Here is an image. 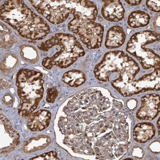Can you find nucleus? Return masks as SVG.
<instances>
[{"label": "nucleus", "instance_id": "393cba45", "mask_svg": "<svg viewBox=\"0 0 160 160\" xmlns=\"http://www.w3.org/2000/svg\"><path fill=\"white\" fill-rule=\"evenodd\" d=\"M160 1H147L146 5L148 8L151 11H154L157 12H160Z\"/></svg>", "mask_w": 160, "mask_h": 160}, {"label": "nucleus", "instance_id": "7ed1b4c3", "mask_svg": "<svg viewBox=\"0 0 160 160\" xmlns=\"http://www.w3.org/2000/svg\"><path fill=\"white\" fill-rule=\"evenodd\" d=\"M46 56L42 65L48 69L53 66L66 68L73 65L80 57L85 55L83 48L76 37L66 33H57L38 46Z\"/></svg>", "mask_w": 160, "mask_h": 160}, {"label": "nucleus", "instance_id": "f03ea898", "mask_svg": "<svg viewBox=\"0 0 160 160\" xmlns=\"http://www.w3.org/2000/svg\"><path fill=\"white\" fill-rule=\"evenodd\" d=\"M1 19L30 40L44 39L50 31L47 22L22 1H6L1 7Z\"/></svg>", "mask_w": 160, "mask_h": 160}, {"label": "nucleus", "instance_id": "4468645a", "mask_svg": "<svg viewBox=\"0 0 160 160\" xmlns=\"http://www.w3.org/2000/svg\"><path fill=\"white\" fill-rule=\"evenodd\" d=\"M105 4L102 7V16L111 22H118L123 19L125 10L122 3L118 0L104 1Z\"/></svg>", "mask_w": 160, "mask_h": 160}, {"label": "nucleus", "instance_id": "a878e982", "mask_svg": "<svg viewBox=\"0 0 160 160\" xmlns=\"http://www.w3.org/2000/svg\"><path fill=\"white\" fill-rule=\"evenodd\" d=\"M3 102L4 104L6 105H9L11 104L12 102V97L9 94H6L4 95L3 98Z\"/></svg>", "mask_w": 160, "mask_h": 160}, {"label": "nucleus", "instance_id": "b1692460", "mask_svg": "<svg viewBox=\"0 0 160 160\" xmlns=\"http://www.w3.org/2000/svg\"><path fill=\"white\" fill-rule=\"evenodd\" d=\"M46 100L48 102L53 103L58 96V92L56 88H52L47 90Z\"/></svg>", "mask_w": 160, "mask_h": 160}, {"label": "nucleus", "instance_id": "f3484780", "mask_svg": "<svg viewBox=\"0 0 160 160\" xmlns=\"http://www.w3.org/2000/svg\"><path fill=\"white\" fill-rule=\"evenodd\" d=\"M51 142L50 137L46 135H40L34 137L24 142L22 150L25 153H34L48 147Z\"/></svg>", "mask_w": 160, "mask_h": 160}, {"label": "nucleus", "instance_id": "aec40b11", "mask_svg": "<svg viewBox=\"0 0 160 160\" xmlns=\"http://www.w3.org/2000/svg\"><path fill=\"white\" fill-rule=\"evenodd\" d=\"M17 57L13 53L9 52L4 55L1 63V70L4 74H9L14 71L18 65Z\"/></svg>", "mask_w": 160, "mask_h": 160}, {"label": "nucleus", "instance_id": "0eeeda50", "mask_svg": "<svg viewBox=\"0 0 160 160\" xmlns=\"http://www.w3.org/2000/svg\"><path fill=\"white\" fill-rule=\"evenodd\" d=\"M68 28L69 31L78 35L88 49H95L102 45L104 29L101 24L74 18L68 24Z\"/></svg>", "mask_w": 160, "mask_h": 160}, {"label": "nucleus", "instance_id": "2eb2a0df", "mask_svg": "<svg viewBox=\"0 0 160 160\" xmlns=\"http://www.w3.org/2000/svg\"><path fill=\"white\" fill-rule=\"evenodd\" d=\"M126 39V35L123 28L120 26H114L108 31L105 46L108 49H116L122 46Z\"/></svg>", "mask_w": 160, "mask_h": 160}, {"label": "nucleus", "instance_id": "a211bd4d", "mask_svg": "<svg viewBox=\"0 0 160 160\" xmlns=\"http://www.w3.org/2000/svg\"><path fill=\"white\" fill-rule=\"evenodd\" d=\"M62 80L72 87H78L86 82V75L82 71L73 69L64 73Z\"/></svg>", "mask_w": 160, "mask_h": 160}, {"label": "nucleus", "instance_id": "20e7f679", "mask_svg": "<svg viewBox=\"0 0 160 160\" xmlns=\"http://www.w3.org/2000/svg\"><path fill=\"white\" fill-rule=\"evenodd\" d=\"M139 71L135 60L123 51H114L106 53L100 63L95 66L94 74L100 81L108 82L113 73H118V78L111 81L112 86L133 80Z\"/></svg>", "mask_w": 160, "mask_h": 160}, {"label": "nucleus", "instance_id": "6ab92c4d", "mask_svg": "<svg viewBox=\"0 0 160 160\" xmlns=\"http://www.w3.org/2000/svg\"><path fill=\"white\" fill-rule=\"evenodd\" d=\"M151 17L144 11H133L129 16L128 24L132 28L145 27L149 24Z\"/></svg>", "mask_w": 160, "mask_h": 160}, {"label": "nucleus", "instance_id": "9b49d317", "mask_svg": "<svg viewBox=\"0 0 160 160\" xmlns=\"http://www.w3.org/2000/svg\"><path fill=\"white\" fill-rule=\"evenodd\" d=\"M66 4L74 18L95 22L98 10L93 2L90 1H66Z\"/></svg>", "mask_w": 160, "mask_h": 160}, {"label": "nucleus", "instance_id": "f257e3e1", "mask_svg": "<svg viewBox=\"0 0 160 160\" xmlns=\"http://www.w3.org/2000/svg\"><path fill=\"white\" fill-rule=\"evenodd\" d=\"M63 112L58 127L64 144L75 153L107 160L129 149L128 114L121 102H111L101 91L88 89L74 96Z\"/></svg>", "mask_w": 160, "mask_h": 160}, {"label": "nucleus", "instance_id": "1a4fd4ad", "mask_svg": "<svg viewBox=\"0 0 160 160\" xmlns=\"http://www.w3.org/2000/svg\"><path fill=\"white\" fill-rule=\"evenodd\" d=\"M29 2L40 14L55 25L65 21L70 13L66 1L33 0Z\"/></svg>", "mask_w": 160, "mask_h": 160}, {"label": "nucleus", "instance_id": "c85d7f7f", "mask_svg": "<svg viewBox=\"0 0 160 160\" xmlns=\"http://www.w3.org/2000/svg\"><path fill=\"white\" fill-rule=\"evenodd\" d=\"M1 86H2V85H3L4 86L3 87V88H5V87H4V86H7V87H8V82H7V81H4V80H1Z\"/></svg>", "mask_w": 160, "mask_h": 160}, {"label": "nucleus", "instance_id": "f8f14e48", "mask_svg": "<svg viewBox=\"0 0 160 160\" xmlns=\"http://www.w3.org/2000/svg\"><path fill=\"white\" fill-rule=\"evenodd\" d=\"M141 107L137 112V118L142 120H153L160 112V95L151 93L142 97Z\"/></svg>", "mask_w": 160, "mask_h": 160}, {"label": "nucleus", "instance_id": "6e6552de", "mask_svg": "<svg viewBox=\"0 0 160 160\" xmlns=\"http://www.w3.org/2000/svg\"><path fill=\"white\" fill-rule=\"evenodd\" d=\"M160 68L153 72L145 75L138 80L117 84L113 86L121 95L126 97L148 91L160 90Z\"/></svg>", "mask_w": 160, "mask_h": 160}, {"label": "nucleus", "instance_id": "39448f33", "mask_svg": "<svg viewBox=\"0 0 160 160\" xmlns=\"http://www.w3.org/2000/svg\"><path fill=\"white\" fill-rule=\"evenodd\" d=\"M43 75L38 71L22 68L16 76L17 93L20 100L19 114L24 118L33 113L44 95Z\"/></svg>", "mask_w": 160, "mask_h": 160}, {"label": "nucleus", "instance_id": "cd10ccee", "mask_svg": "<svg viewBox=\"0 0 160 160\" xmlns=\"http://www.w3.org/2000/svg\"><path fill=\"white\" fill-rule=\"evenodd\" d=\"M126 2L128 3L131 5V6H137L142 2V1L140 0H134V1H126Z\"/></svg>", "mask_w": 160, "mask_h": 160}, {"label": "nucleus", "instance_id": "dca6fc26", "mask_svg": "<svg viewBox=\"0 0 160 160\" xmlns=\"http://www.w3.org/2000/svg\"><path fill=\"white\" fill-rule=\"evenodd\" d=\"M156 129L153 124L142 122L135 126L133 131V137L136 142L144 143L153 138Z\"/></svg>", "mask_w": 160, "mask_h": 160}, {"label": "nucleus", "instance_id": "4be33fe9", "mask_svg": "<svg viewBox=\"0 0 160 160\" xmlns=\"http://www.w3.org/2000/svg\"><path fill=\"white\" fill-rule=\"evenodd\" d=\"M17 40L13 35L11 30L1 23V47L2 48L8 49L11 47Z\"/></svg>", "mask_w": 160, "mask_h": 160}, {"label": "nucleus", "instance_id": "bb28decb", "mask_svg": "<svg viewBox=\"0 0 160 160\" xmlns=\"http://www.w3.org/2000/svg\"><path fill=\"white\" fill-rule=\"evenodd\" d=\"M153 26L155 28L160 29V15L156 17L153 21Z\"/></svg>", "mask_w": 160, "mask_h": 160}, {"label": "nucleus", "instance_id": "c756f323", "mask_svg": "<svg viewBox=\"0 0 160 160\" xmlns=\"http://www.w3.org/2000/svg\"><path fill=\"white\" fill-rule=\"evenodd\" d=\"M160 118H158V123H157V127H158V137H160Z\"/></svg>", "mask_w": 160, "mask_h": 160}, {"label": "nucleus", "instance_id": "9d476101", "mask_svg": "<svg viewBox=\"0 0 160 160\" xmlns=\"http://www.w3.org/2000/svg\"><path fill=\"white\" fill-rule=\"evenodd\" d=\"M1 122L4 130H1V153H9L20 144V135L12 127L9 120L2 113V109L1 111Z\"/></svg>", "mask_w": 160, "mask_h": 160}, {"label": "nucleus", "instance_id": "423d86ee", "mask_svg": "<svg viewBox=\"0 0 160 160\" xmlns=\"http://www.w3.org/2000/svg\"><path fill=\"white\" fill-rule=\"evenodd\" d=\"M160 34L152 31H144L133 35L128 42L126 50L136 57L145 69L160 68V56L146 46L160 41Z\"/></svg>", "mask_w": 160, "mask_h": 160}, {"label": "nucleus", "instance_id": "ddd939ff", "mask_svg": "<svg viewBox=\"0 0 160 160\" xmlns=\"http://www.w3.org/2000/svg\"><path fill=\"white\" fill-rule=\"evenodd\" d=\"M28 118V126L32 131H41L46 129L49 126L51 119V114L46 109H41L34 113H31Z\"/></svg>", "mask_w": 160, "mask_h": 160}, {"label": "nucleus", "instance_id": "412c9836", "mask_svg": "<svg viewBox=\"0 0 160 160\" xmlns=\"http://www.w3.org/2000/svg\"><path fill=\"white\" fill-rule=\"evenodd\" d=\"M22 58L31 64H36L39 60L38 51L33 46L24 44L20 47Z\"/></svg>", "mask_w": 160, "mask_h": 160}, {"label": "nucleus", "instance_id": "5701e85b", "mask_svg": "<svg viewBox=\"0 0 160 160\" xmlns=\"http://www.w3.org/2000/svg\"><path fill=\"white\" fill-rule=\"evenodd\" d=\"M31 160H59L57 157V154L55 151H52L48 153H44L43 154L40 155L38 156L31 158Z\"/></svg>", "mask_w": 160, "mask_h": 160}]
</instances>
